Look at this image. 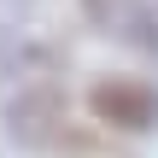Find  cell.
<instances>
[{
  "mask_svg": "<svg viewBox=\"0 0 158 158\" xmlns=\"http://www.w3.org/2000/svg\"><path fill=\"white\" fill-rule=\"evenodd\" d=\"M82 12H88L100 29H117L123 41L158 47V35H147V0H82Z\"/></svg>",
  "mask_w": 158,
  "mask_h": 158,
  "instance_id": "7a4b0ae2",
  "label": "cell"
},
{
  "mask_svg": "<svg viewBox=\"0 0 158 158\" xmlns=\"http://www.w3.org/2000/svg\"><path fill=\"white\" fill-rule=\"evenodd\" d=\"M88 111H94L106 129L147 135V129H158V88L141 82V76H106V82H94Z\"/></svg>",
  "mask_w": 158,
  "mask_h": 158,
  "instance_id": "6da1fadb",
  "label": "cell"
}]
</instances>
